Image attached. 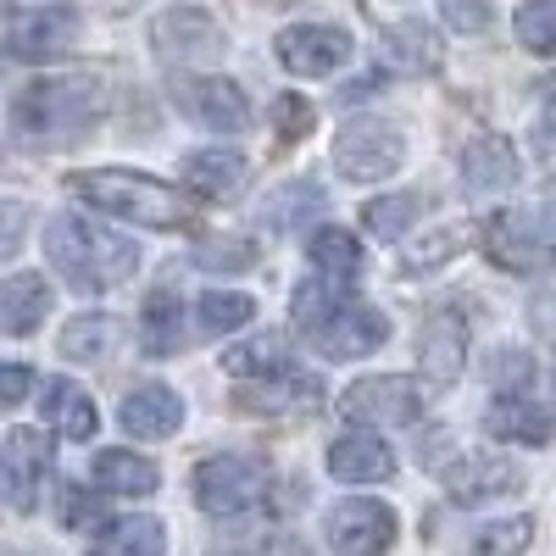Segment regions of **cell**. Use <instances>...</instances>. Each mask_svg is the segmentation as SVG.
Segmentation results:
<instances>
[{
	"instance_id": "cell-2",
	"label": "cell",
	"mask_w": 556,
	"mask_h": 556,
	"mask_svg": "<svg viewBox=\"0 0 556 556\" xmlns=\"http://www.w3.org/2000/svg\"><path fill=\"white\" fill-rule=\"evenodd\" d=\"M45 256H51L56 278H67L78 295L112 290V285H123V278L139 267V245H134V240L106 235V228L84 223V217H73V212H62V217L45 223Z\"/></svg>"
},
{
	"instance_id": "cell-42",
	"label": "cell",
	"mask_w": 556,
	"mask_h": 556,
	"mask_svg": "<svg viewBox=\"0 0 556 556\" xmlns=\"http://www.w3.org/2000/svg\"><path fill=\"white\" fill-rule=\"evenodd\" d=\"M445 28H456V34H484V28H490V7H484V0H445Z\"/></svg>"
},
{
	"instance_id": "cell-30",
	"label": "cell",
	"mask_w": 556,
	"mask_h": 556,
	"mask_svg": "<svg viewBox=\"0 0 556 556\" xmlns=\"http://www.w3.org/2000/svg\"><path fill=\"white\" fill-rule=\"evenodd\" d=\"M96 551L101 556H162L167 551V529L146 513H134V518H117L96 534Z\"/></svg>"
},
{
	"instance_id": "cell-15",
	"label": "cell",
	"mask_w": 556,
	"mask_h": 556,
	"mask_svg": "<svg viewBox=\"0 0 556 556\" xmlns=\"http://www.w3.org/2000/svg\"><path fill=\"white\" fill-rule=\"evenodd\" d=\"M468 362V323H462V306H440L429 312L424 334H417V367H429L440 384H451Z\"/></svg>"
},
{
	"instance_id": "cell-24",
	"label": "cell",
	"mask_w": 556,
	"mask_h": 556,
	"mask_svg": "<svg viewBox=\"0 0 556 556\" xmlns=\"http://www.w3.org/2000/svg\"><path fill=\"white\" fill-rule=\"evenodd\" d=\"M62 356L67 362H106L117 345H123V317L112 312H78L62 323Z\"/></svg>"
},
{
	"instance_id": "cell-1",
	"label": "cell",
	"mask_w": 556,
	"mask_h": 556,
	"mask_svg": "<svg viewBox=\"0 0 556 556\" xmlns=\"http://www.w3.org/2000/svg\"><path fill=\"white\" fill-rule=\"evenodd\" d=\"M106 112L101 78H39L12 101V128L28 146L62 151L73 139H84Z\"/></svg>"
},
{
	"instance_id": "cell-31",
	"label": "cell",
	"mask_w": 556,
	"mask_h": 556,
	"mask_svg": "<svg viewBox=\"0 0 556 556\" xmlns=\"http://www.w3.org/2000/svg\"><path fill=\"white\" fill-rule=\"evenodd\" d=\"M184 306H178V295H167V290H156L151 301H146V312H139V345H146L151 356H173V351H184Z\"/></svg>"
},
{
	"instance_id": "cell-22",
	"label": "cell",
	"mask_w": 556,
	"mask_h": 556,
	"mask_svg": "<svg viewBox=\"0 0 556 556\" xmlns=\"http://www.w3.org/2000/svg\"><path fill=\"white\" fill-rule=\"evenodd\" d=\"M484 429L506 445H551V434H556L551 412H540L529 395H495L484 412Z\"/></svg>"
},
{
	"instance_id": "cell-41",
	"label": "cell",
	"mask_w": 556,
	"mask_h": 556,
	"mask_svg": "<svg viewBox=\"0 0 556 556\" xmlns=\"http://www.w3.org/2000/svg\"><path fill=\"white\" fill-rule=\"evenodd\" d=\"M273 123H278V134H285V139L312 134V101H301V96H278V101H273Z\"/></svg>"
},
{
	"instance_id": "cell-9",
	"label": "cell",
	"mask_w": 556,
	"mask_h": 556,
	"mask_svg": "<svg viewBox=\"0 0 556 556\" xmlns=\"http://www.w3.org/2000/svg\"><path fill=\"white\" fill-rule=\"evenodd\" d=\"M178 106H184V117H195V123L212 128V134H245V128L256 123L245 89H240L235 78H223V73L184 78V84H178Z\"/></svg>"
},
{
	"instance_id": "cell-23",
	"label": "cell",
	"mask_w": 556,
	"mask_h": 556,
	"mask_svg": "<svg viewBox=\"0 0 556 556\" xmlns=\"http://www.w3.org/2000/svg\"><path fill=\"white\" fill-rule=\"evenodd\" d=\"M45 312H51V285H45V273H12L7 285H0V329L12 340L34 334Z\"/></svg>"
},
{
	"instance_id": "cell-20",
	"label": "cell",
	"mask_w": 556,
	"mask_h": 556,
	"mask_svg": "<svg viewBox=\"0 0 556 556\" xmlns=\"http://www.w3.org/2000/svg\"><path fill=\"white\" fill-rule=\"evenodd\" d=\"M39 406H45V424H51L62 440H96V429H101L96 395H89L84 384H73V379H51L39 390Z\"/></svg>"
},
{
	"instance_id": "cell-18",
	"label": "cell",
	"mask_w": 556,
	"mask_h": 556,
	"mask_svg": "<svg viewBox=\"0 0 556 556\" xmlns=\"http://www.w3.org/2000/svg\"><path fill=\"white\" fill-rule=\"evenodd\" d=\"M523 173L518 151H513V139L506 134H479L468 151H462V184H468L473 195H501V190H513Z\"/></svg>"
},
{
	"instance_id": "cell-25",
	"label": "cell",
	"mask_w": 556,
	"mask_h": 556,
	"mask_svg": "<svg viewBox=\"0 0 556 556\" xmlns=\"http://www.w3.org/2000/svg\"><path fill=\"white\" fill-rule=\"evenodd\" d=\"M384 56L406 78H424V73L440 67V34L429 23H417V17H401V23L384 28Z\"/></svg>"
},
{
	"instance_id": "cell-14",
	"label": "cell",
	"mask_w": 556,
	"mask_h": 556,
	"mask_svg": "<svg viewBox=\"0 0 556 556\" xmlns=\"http://www.w3.org/2000/svg\"><path fill=\"white\" fill-rule=\"evenodd\" d=\"M518 484H523V473H518L506 456H490V451H479V456H456L451 468H445V495H451L456 506L495 501V495L518 490Z\"/></svg>"
},
{
	"instance_id": "cell-21",
	"label": "cell",
	"mask_w": 556,
	"mask_h": 556,
	"mask_svg": "<svg viewBox=\"0 0 556 556\" xmlns=\"http://www.w3.org/2000/svg\"><path fill=\"white\" fill-rule=\"evenodd\" d=\"M240 412L251 417H267V412H317L323 406V379L317 374H285V379H262V384H245L235 395Z\"/></svg>"
},
{
	"instance_id": "cell-43",
	"label": "cell",
	"mask_w": 556,
	"mask_h": 556,
	"mask_svg": "<svg viewBox=\"0 0 556 556\" xmlns=\"http://www.w3.org/2000/svg\"><path fill=\"white\" fill-rule=\"evenodd\" d=\"M34 390V374L23 362H7L0 367V406H23V395Z\"/></svg>"
},
{
	"instance_id": "cell-29",
	"label": "cell",
	"mask_w": 556,
	"mask_h": 556,
	"mask_svg": "<svg viewBox=\"0 0 556 556\" xmlns=\"http://www.w3.org/2000/svg\"><path fill=\"white\" fill-rule=\"evenodd\" d=\"M306 256H312V267L329 278V285H345V278H356L362 273V245H356V235L351 228H317V235L306 240Z\"/></svg>"
},
{
	"instance_id": "cell-36",
	"label": "cell",
	"mask_w": 556,
	"mask_h": 556,
	"mask_svg": "<svg viewBox=\"0 0 556 556\" xmlns=\"http://www.w3.org/2000/svg\"><path fill=\"white\" fill-rule=\"evenodd\" d=\"M513 28H518V45H523V51L556 56V0H523L518 17H513Z\"/></svg>"
},
{
	"instance_id": "cell-27",
	"label": "cell",
	"mask_w": 556,
	"mask_h": 556,
	"mask_svg": "<svg viewBox=\"0 0 556 556\" xmlns=\"http://www.w3.org/2000/svg\"><path fill=\"white\" fill-rule=\"evenodd\" d=\"M223 374H235V379H285V374H295L290 367V340L285 334H251L240 345H228L223 351Z\"/></svg>"
},
{
	"instance_id": "cell-44",
	"label": "cell",
	"mask_w": 556,
	"mask_h": 556,
	"mask_svg": "<svg viewBox=\"0 0 556 556\" xmlns=\"http://www.w3.org/2000/svg\"><path fill=\"white\" fill-rule=\"evenodd\" d=\"M262 556H312V545L295 540V534H267V551Z\"/></svg>"
},
{
	"instance_id": "cell-4",
	"label": "cell",
	"mask_w": 556,
	"mask_h": 556,
	"mask_svg": "<svg viewBox=\"0 0 556 556\" xmlns=\"http://www.w3.org/2000/svg\"><path fill=\"white\" fill-rule=\"evenodd\" d=\"M401 162H406V134L384 117H351L334 134V173L351 184H379L401 173Z\"/></svg>"
},
{
	"instance_id": "cell-8",
	"label": "cell",
	"mask_w": 556,
	"mask_h": 556,
	"mask_svg": "<svg viewBox=\"0 0 556 556\" xmlns=\"http://www.w3.org/2000/svg\"><path fill=\"white\" fill-rule=\"evenodd\" d=\"M340 406L356 429L362 424H417L424 417V384L401 379V374H374V379H356Z\"/></svg>"
},
{
	"instance_id": "cell-28",
	"label": "cell",
	"mask_w": 556,
	"mask_h": 556,
	"mask_svg": "<svg viewBox=\"0 0 556 556\" xmlns=\"http://www.w3.org/2000/svg\"><path fill=\"white\" fill-rule=\"evenodd\" d=\"M468 245H473L468 228H434V235H412V240L401 245V273H406V278H429V273H440L445 262H456Z\"/></svg>"
},
{
	"instance_id": "cell-37",
	"label": "cell",
	"mask_w": 556,
	"mask_h": 556,
	"mask_svg": "<svg viewBox=\"0 0 556 556\" xmlns=\"http://www.w3.org/2000/svg\"><path fill=\"white\" fill-rule=\"evenodd\" d=\"M334 306H340V301H334V285H329V278H306V285L290 295V317H295V329H301L306 340L323 329V323H329Z\"/></svg>"
},
{
	"instance_id": "cell-11",
	"label": "cell",
	"mask_w": 556,
	"mask_h": 556,
	"mask_svg": "<svg viewBox=\"0 0 556 556\" xmlns=\"http://www.w3.org/2000/svg\"><path fill=\"white\" fill-rule=\"evenodd\" d=\"M73 39H78V12H67V7H34V12H17L7 23V56L12 62H51V56L67 51Z\"/></svg>"
},
{
	"instance_id": "cell-39",
	"label": "cell",
	"mask_w": 556,
	"mask_h": 556,
	"mask_svg": "<svg viewBox=\"0 0 556 556\" xmlns=\"http://www.w3.org/2000/svg\"><path fill=\"white\" fill-rule=\"evenodd\" d=\"M490 384H495L501 395H523V390L534 384V356H529V351H495Z\"/></svg>"
},
{
	"instance_id": "cell-12",
	"label": "cell",
	"mask_w": 556,
	"mask_h": 556,
	"mask_svg": "<svg viewBox=\"0 0 556 556\" xmlns=\"http://www.w3.org/2000/svg\"><path fill=\"white\" fill-rule=\"evenodd\" d=\"M0 468H7V501L12 513H34L39 501V479L51 468V440L39 429H12L7 445H0Z\"/></svg>"
},
{
	"instance_id": "cell-35",
	"label": "cell",
	"mask_w": 556,
	"mask_h": 556,
	"mask_svg": "<svg viewBox=\"0 0 556 556\" xmlns=\"http://www.w3.org/2000/svg\"><path fill=\"white\" fill-rule=\"evenodd\" d=\"M195 267L245 273V267H256V240H245V235H201L195 240Z\"/></svg>"
},
{
	"instance_id": "cell-10",
	"label": "cell",
	"mask_w": 556,
	"mask_h": 556,
	"mask_svg": "<svg viewBox=\"0 0 556 556\" xmlns=\"http://www.w3.org/2000/svg\"><path fill=\"white\" fill-rule=\"evenodd\" d=\"M390 340V317L367 301H340L329 312V323L312 334V345L329 356V362H356V356H374Z\"/></svg>"
},
{
	"instance_id": "cell-33",
	"label": "cell",
	"mask_w": 556,
	"mask_h": 556,
	"mask_svg": "<svg viewBox=\"0 0 556 556\" xmlns=\"http://www.w3.org/2000/svg\"><path fill=\"white\" fill-rule=\"evenodd\" d=\"M417 212H424L417 195H379V201H367L362 228H367V235H379V240H412Z\"/></svg>"
},
{
	"instance_id": "cell-6",
	"label": "cell",
	"mask_w": 556,
	"mask_h": 556,
	"mask_svg": "<svg viewBox=\"0 0 556 556\" xmlns=\"http://www.w3.org/2000/svg\"><path fill=\"white\" fill-rule=\"evenodd\" d=\"M401 534V518L384 501H340L329 518H323V540H329L340 556H384Z\"/></svg>"
},
{
	"instance_id": "cell-34",
	"label": "cell",
	"mask_w": 556,
	"mask_h": 556,
	"mask_svg": "<svg viewBox=\"0 0 556 556\" xmlns=\"http://www.w3.org/2000/svg\"><path fill=\"white\" fill-rule=\"evenodd\" d=\"M195 317H201V334H235V329H245V323L256 317V301L240 295V290H206Z\"/></svg>"
},
{
	"instance_id": "cell-38",
	"label": "cell",
	"mask_w": 556,
	"mask_h": 556,
	"mask_svg": "<svg viewBox=\"0 0 556 556\" xmlns=\"http://www.w3.org/2000/svg\"><path fill=\"white\" fill-rule=\"evenodd\" d=\"M529 540H534V523H529V518H501V523H490V529L473 540L468 556H523Z\"/></svg>"
},
{
	"instance_id": "cell-26",
	"label": "cell",
	"mask_w": 556,
	"mask_h": 556,
	"mask_svg": "<svg viewBox=\"0 0 556 556\" xmlns=\"http://www.w3.org/2000/svg\"><path fill=\"white\" fill-rule=\"evenodd\" d=\"M89 479H96V490H112V495H151L156 490V462L134 456L123 445H106L89 462Z\"/></svg>"
},
{
	"instance_id": "cell-13",
	"label": "cell",
	"mask_w": 556,
	"mask_h": 556,
	"mask_svg": "<svg viewBox=\"0 0 556 556\" xmlns=\"http://www.w3.org/2000/svg\"><path fill=\"white\" fill-rule=\"evenodd\" d=\"M151 39L167 62H201L223 51V28L201 12V7H173L151 23Z\"/></svg>"
},
{
	"instance_id": "cell-17",
	"label": "cell",
	"mask_w": 556,
	"mask_h": 556,
	"mask_svg": "<svg viewBox=\"0 0 556 556\" xmlns=\"http://www.w3.org/2000/svg\"><path fill=\"white\" fill-rule=\"evenodd\" d=\"M117 417H123V429L134 440H173L184 429V401L167 384H134L123 395V412Z\"/></svg>"
},
{
	"instance_id": "cell-5",
	"label": "cell",
	"mask_w": 556,
	"mask_h": 556,
	"mask_svg": "<svg viewBox=\"0 0 556 556\" xmlns=\"http://www.w3.org/2000/svg\"><path fill=\"white\" fill-rule=\"evenodd\" d=\"M190 490H195V501H201V513H212V518H240V513H251V506L262 501V490H267V468L256 456H206L201 468H195V479H190Z\"/></svg>"
},
{
	"instance_id": "cell-40",
	"label": "cell",
	"mask_w": 556,
	"mask_h": 556,
	"mask_svg": "<svg viewBox=\"0 0 556 556\" xmlns=\"http://www.w3.org/2000/svg\"><path fill=\"white\" fill-rule=\"evenodd\" d=\"M317 206H323V190H317V184H285V195L273 201V223L290 228L295 212H317Z\"/></svg>"
},
{
	"instance_id": "cell-32",
	"label": "cell",
	"mask_w": 556,
	"mask_h": 556,
	"mask_svg": "<svg viewBox=\"0 0 556 556\" xmlns=\"http://www.w3.org/2000/svg\"><path fill=\"white\" fill-rule=\"evenodd\" d=\"M523 228H529L523 217H495L490 235H484L490 256H495L501 267H513V273H529L534 256H540V235H523Z\"/></svg>"
},
{
	"instance_id": "cell-16",
	"label": "cell",
	"mask_w": 556,
	"mask_h": 556,
	"mask_svg": "<svg viewBox=\"0 0 556 556\" xmlns=\"http://www.w3.org/2000/svg\"><path fill=\"white\" fill-rule=\"evenodd\" d=\"M329 473L340 484H384L395 473V451L374 429H351L329 445Z\"/></svg>"
},
{
	"instance_id": "cell-3",
	"label": "cell",
	"mask_w": 556,
	"mask_h": 556,
	"mask_svg": "<svg viewBox=\"0 0 556 556\" xmlns=\"http://www.w3.org/2000/svg\"><path fill=\"white\" fill-rule=\"evenodd\" d=\"M67 190L96 206L106 217H123L134 228H178L190 223V206L178 201V190H167L162 178L151 173H128V167H89V173H73Z\"/></svg>"
},
{
	"instance_id": "cell-7",
	"label": "cell",
	"mask_w": 556,
	"mask_h": 556,
	"mask_svg": "<svg viewBox=\"0 0 556 556\" xmlns=\"http://www.w3.org/2000/svg\"><path fill=\"white\" fill-rule=\"evenodd\" d=\"M273 51H278V62H285V73H295V78H329L351 62L356 45L334 23H290L273 39Z\"/></svg>"
},
{
	"instance_id": "cell-19",
	"label": "cell",
	"mask_w": 556,
	"mask_h": 556,
	"mask_svg": "<svg viewBox=\"0 0 556 556\" xmlns=\"http://www.w3.org/2000/svg\"><path fill=\"white\" fill-rule=\"evenodd\" d=\"M251 178V162L228 146H206L195 156H184V190H195L201 201H235Z\"/></svg>"
},
{
	"instance_id": "cell-45",
	"label": "cell",
	"mask_w": 556,
	"mask_h": 556,
	"mask_svg": "<svg viewBox=\"0 0 556 556\" xmlns=\"http://www.w3.org/2000/svg\"><path fill=\"white\" fill-rule=\"evenodd\" d=\"M540 245H556V206H545L540 217Z\"/></svg>"
}]
</instances>
